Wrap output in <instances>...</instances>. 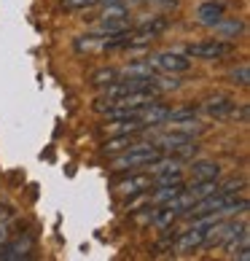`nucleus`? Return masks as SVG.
<instances>
[{
  "mask_svg": "<svg viewBox=\"0 0 250 261\" xmlns=\"http://www.w3.org/2000/svg\"><path fill=\"white\" fill-rule=\"evenodd\" d=\"M164 151H159L156 146H151V143H134L132 148H127L121 153V156L113 159L110 167L113 170H137V167H148L153 164Z\"/></svg>",
  "mask_w": 250,
  "mask_h": 261,
  "instance_id": "obj_1",
  "label": "nucleus"
},
{
  "mask_svg": "<svg viewBox=\"0 0 250 261\" xmlns=\"http://www.w3.org/2000/svg\"><path fill=\"white\" fill-rule=\"evenodd\" d=\"M188 60H224V57L234 54V43L213 38V41H202V43H191L183 51Z\"/></svg>",
  "mask_w": 250,
  "mask_h": 261,
  "instance_id": "obj_2",
  "label": "nucleus"
},
{
  "mask_svg": "<svg viewBox=\"0 0 250 261\" xmlns=\"http://www.w3.org/2000/svg\"><path fill=\"white\" fill-rule=\"evenodd\" d=\"M146 62H148V67H156L161 73H186L191 67V60L180 51H161V54L148 57Z\"/></svg>",
  "mask_w": 250,
  "mask_h": 261,
  "instance_id": "obj_3",
  "label": "nucleus"
},
{
  "mask_svg": "<svg viewBox=\"0 0 250 261\" xmlns=\"http://www.w3.org/2000/svg\"><path fill=\"white\" fill-rule=\"evenodd\" d=\"M153 186V175H146V172H134V175L129 178H124L116 183V191L124 197H134V194H140V191H146Z\"/></svg>",
  "mask_w": 250,
  "mask_h": 261,
  "instance_id": "obj_4",
  "label": "nucleus"
},
{
  "mask_svg": "<svg viewBox=\"0 0 250 261\" xmlns=\"http://www.w3.org/2000/svg\"><path fill=\"white\" fill-rule=\"evenodd\" d=\"M33 253V237H19L14 243L0 245V261H19Z\"/></svg>",
  "mask_w": 250,
  "mask_h": 261,
  "instance_id": "obj_5",
  "label": "nucleus"
},
{
  "mask_svg": "<svg viewBox=\"0 0 250 261\" xmlns=\"http://www.w3.org/2000/svg\"><path fill=\"white\" fill-rule=\"evenodd\" d=\"M224 11H226V6L220 3V0H210V3H202L197 8V22L199 24H205V27H213L218 24L220 19H224Z\"/></svg>",
  "mask_w": 250,
  "mask_h": 261,
  "instance_id": "obj_6",
  "label": "nucleus"
},
{
  "mask_svg": "<svg viewBox=\"0 0 250 261\" xmlns=\"http://www.w3.org/2000/svg\"><path fill=\"white\" fill-rule=\"evenodd\" d=\"M191 172H194V180H218V175H220V164H218V162L199 159V162H194Z\"/></svg>",
  "mask_w": 250,
  "mask_h": 261,
  "instance_id": "obj_7",
  "label": "nucleus"
},
{
  "mask_svg": "<svg viewBox=\"0 0 250 261\" xmlns=\"http://www.w3.org/2000/svg\"><path fill=\"white\" fill-rule=\"evenodd\" d=\"M213 30H215V35L220 38V41H232V38H237L239 33H242V22L239 19H220L218 24H213Z\"/></svg>",
  "mask_w": 250,
  "mask_h": 261,
  "instance_id": "obj_8",
  "label": "nucleus"
},
{
  "mask_svg": "<svg viewBox=\"0 0 250 261\" xmlns=\"http://www.w3.org/2000/svg\"><path fill=\"white\" fill-rule=\"evenodd\" d=\"M234 100H229V97H215V100H207L205 102V111L213 116V119H229V113H232L234 108Z\"/></svg>",
  "mask_w": 250,
  "mask_h": 261,
  "instance_id": "obj_9",
  "label": "nucleus"
},
{
  "mask_svg": "<svg viewBox=\"0 0 250 261\" xmlns=\"http://www.w3.org/2000/svg\"><path fill=\"white\" fill-rule=\"evenodd\" d=\"M134 140L132 135H110L108 140H105V146H102V151L105 153H116V151H127V148H132L134 146Z\"/></svg>",
  "mask_w": 250,
  "mask_h": 261,
  "instance_id": "obj_10",
  "label": "nucleus"
},
{
  "mask_svg": "<svg viewBox=\"0 0 250 261\" xmlns=\"http://www.w3.org/2000/svg\"><path fill=\"white\" fill-rule=\"evenodd\" d=\"M183 189H186L183 180H178V183H164V186H159V191L153 194V202H156V205H167V202H170L172 197H178Z\"/></svg>",
  "mask_w": 250,
  "mask_h": 261,
  "instance_id": "obj_11",
  "label": "nucleus"
},
{
  "mask_svg": "<svg viewBox=\"0 0 250 261\" xmlns=\"http://www.w3.org/2000/svg\"><path fill=\"white\" fill-rule=\"evenodd\" d=\"M116 79H121L116 67H100V70H94V73H92L89 84H92V86H108V84H113Z\"/></svg>",
  "mask_w": 250,
  "mask_h": 261,
  "instance_id": "obj_12",
  "label": "nucleus"
},
{
  "mask_svg": "<svg viewBox=\"0 0 250 261\" xmlns=\"http://www.w3.org/2000/svg\"><path fill=\"white\" fill-rule=\"evenodd\" d=\"M194 199H202L207 194H213V191H218V180H194L191 183V189H186Z\"/></svg>",
  "mask_w": 250,
  "mask_h": 261,
  "instance_id": "obj_13",
  "label": "nucleus"
},
{
  "mask_svg": "<svg viewBox=\"0 0 250 261\" xmlns=\"http://www.w3.org/2000/svg\"><path fill=\"white\" fill-rule=\"evenodd\" d=\"M60 6L65 11H86V8H94L100 6L97 0H60Z\"/></svg>",
  "mask_w": 250,
  "mask_h": 261,
  "instance_id": "obj_14",
  "label": "nucleus"
},
{
  "mask_svg": "<svg viewBox=\"0 0 250 261\" xmlns=\"http://www.w3.org/2000/svg\"><path fill=\"white\" fill-rule=\"evenodd\" d=\"M229 81H232L234 86H247V81H250V70H247V65H239L237 70L229 73Z\"/></svg>",
  "mask_w": 250,
  "mask_h": 261,
  "instance_id": "obj_15",
  "label": "nucleus"
},
{
  "mask_svg": "<svg viewBox=\"0 0 250 261\" xmlns=\"http://www.w3.org/2000/svg\"><path fill=\"white\" fill-rule=\"evenodd\" d=\"M6 231H8V226H6V224H0V243L6 240Z\"/></svg>",
  "mask_w": 250,
  "mask_h": 261,
  "instance_id": "obj_16",
  "label": "nucleus"
},
{
  "mask_svg": "<svg viewBox=\"0 0 250 261\" xmlns=\"http://www.w3.org/2000/svg\"><path fill=\"white\" fill-rule=\"evenodd\" d=\"M129 3H151V0H129Z\"/></svg>",
  "mask_w": 250,
  "mask_h": 261,
  "instance_id": "obj_17",
  "label": "nucleus"
}]
</instances>
